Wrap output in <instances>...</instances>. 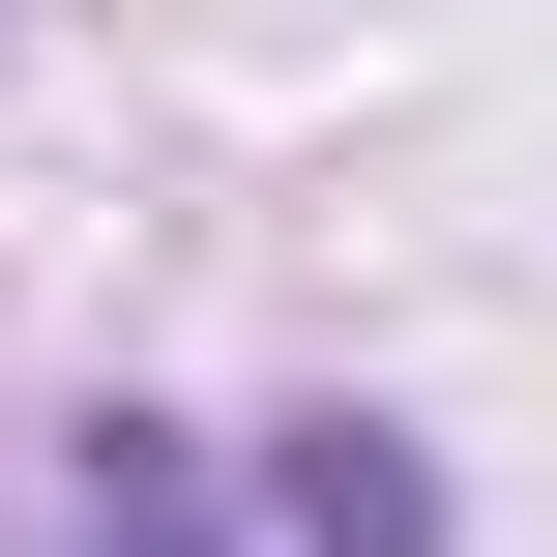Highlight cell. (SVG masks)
I'll use <instances>...</instances> for the list:
<instances>
[{"label": "cell", "mask_w": 557, "mask_h": 557, "mask_svg": "<svg viewBox=\"0 0 557 557\" xmlns=\"http://www.w3.org/2000/svg\"><path fill=\"white\" fill-rule=\"evenodd\" d=\"M264 529H294V557H441V499H411L352 411H294V441H264Z\"/></svg>", "instance_id": "6da1fadb"}, {"label": "cell", "mask_w": 557, "mask_h": 557, "mask_svg": "<svg viewBox=\"0 0 557 557\" xmlns=\"http://www.w3.org/2000/svg\"><path fill=\"white\" fill-rule=\"evenodd\" d=\"M88 557H206V470H176L147 411H88Z\"/></svg>", "instance_id": "7a4b0ae2"}]
</instances>
